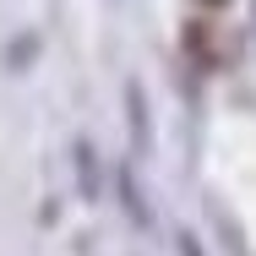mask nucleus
<instances>
[{
  "label": "nucleus",
  "mask_w": 256,
  "mask_h": 256,
  "mask_svg": "<svg viewBox=\"0 0 256 256\" xmlns=\"http://www.w3.org/2000/svg\"><path fill=\"white\" fill-rule=\"evenodd\" d=\"M180 251H186V256H202V251H196V240H180Z\"/></svg>",
  "instance_id": "obj_3"
},
{
  "label": "nucleus",
  "mask_w": 256,
  "mask_h": 256,
  "mask_svg": "<svg viewBox=\"0 0 256 256\" xmlns=\"http://www.w3.org/2000/svg\"><path fill=\"white\" fill-rule=\"evenodd\" d=\"M126 104H131V136H136V148H148V114H142V93H136V82L126 88Z\"/></svg>",
  "instance_id": "obj_2"
},
{
  "label": "nucleus",
  "mask_w": 256,
  "mask_h": 256,
  "mask_svg": "<svg viewBox=\"0 0 256 256\" xmlns=\"http://www.w3.org/2000/svg\"><path fill=\"white\" fill-rule=\"evenodd\" d=\"M207 6H224V0H207Z\"/></svg>",
  "instance_id": "obj_4"
},
{
  "label": "nucleus",
  "mask_w": 256,
  "mask_h": 256,
  "mask_svg": "<svg viewBox=\"0 0 256 256\" xmlns=\"http://www.w3.org/2000/svg\"><path fill=\"white\" fill-rule=\"evenodd\" d=\"M76 186H82V196H88V202L98 196V158H93L88 142H76Z\"/></svg>",
  "instance_id": "obj_1"
}]
</instances>
